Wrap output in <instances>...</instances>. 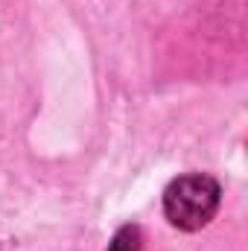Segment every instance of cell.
Returning <instances> with one entry per match:
<instances>
[{"label": "cell", "instance_id": "cell-1", "mask_svg": "<svg viewBox=\"0 0 248 251\" xmlns=\"http://www.w3.org/2000/svg\"><path fill=\"white\" fill-rule=\"evenodd\" d=\"M222 201V187L207 173H184L173 178L164 190V216L178 231L204 228Z\"/></svg>", "mask_w": 248, "mask_h": 251}, {"label": "cell", "instance_id": "cell-2", "mask_svg": "<svg viewBox=\"0 0 248 251\" xmlns=\"http://www.w3.org/2000/svg\"><path fill=\"white\" fill-rule=\"evenodd\" d=\"M108 251H143V231L137 225H123L111 237Z\"/></svg>", "mask_w": 248, "mask_h": 251}]
</instances>
